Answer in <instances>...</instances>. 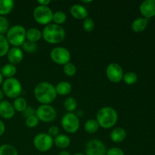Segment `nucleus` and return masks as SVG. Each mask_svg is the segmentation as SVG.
Instances as JSON below:
<instances>
[{
	"instance_id": "obj_22",
	"label": "nucleus",
	"mask_w": 155,
	"mask_h": 155,
	"mask_svg": "<svg viewBox=\"0 0 155 155\" xmlns=\"http://www.w3.org/2000/svg\"><path fill=\"white\" fill-rule=\"evenodd\" d=\"M15 2L12 0H0V16L10 13L14 8Z\"/></svg>"
},
{
	"instance_id": "obj_19",
	"label": "nucleus",
	"mask_w": 155,
	"mask_h": 155,
	"mask_svg": "<svg viewBox=\"0 0 155 155\" xmlns=\"http://www.w3.org/2000/svg\"><path fill=\"white\" fill-rule=\"evenodd\" d=\"M42 37V33L40 30L35 27H32L26 31V39L30 42H38Z\"/></svg>"
},
{
	"instance_id": "obj_3",
	"label": "nucleus",
	"mask_w": 155,
	"mask_h": 155,
	"mask_svg": "<svg viewBox=\"0 0 155 155\" xmlns=\"http://www.w3.org/2000/svg\"><path fill=\"white\" fill-rule=\"evenodd\" d=\"M42 35L45 42L50 44H58L64 39L65 30L61 25L49 24L44 27Z\"/></svg>"
},
{
	"instance_id": "obj_33",
	"label": "nucleus",
	"mask_w": 155,
	"mask_h": 155,
	"mask_svg": "<svg viewBox=\"0 0 155 155\" xmlns=\"http://www.w3.org/2000/svg\"><path fill=\"white\" fill-rule=\"evenodd\" d=\"M83 29L86 30L88 33H90L95 28V22H94L93 20L91 18L87 17L86 18H85L83 20Z\"/></svg>"
},
{
	"instance_id": "obj_16",
	"label": "nucleus",
	"mask_w": 155,
	"mask_h": 155,
	"mask_svg": "<svg viewBox=\"0 0 155 155\" xmlns=\"http://www.w3.org/2000/svg\"><path fill=\"white\" fill-rule=\"evenodd\" d=\"M70 12L71 15L77 20H84L88 17V10L86 7L80 4H75L71 6Z\"/></svg>"
},
{
	"instance_id": "obj_44",
	"label": "nucleus",
	"mask_w": 155,
	"mask_h": 155,
	"mask_svg": "<svg viewBox=\"0 0 155 155\" xmlns=\"http://www.w3.org/2000/svg\"><path fill=\"white\" fill-rule=\"evenodd\" d=\"M74 155H86V154H83V153H77V154H74Z\"/></svg>"
},
{
	"instance_id": "obj_39",
	"label": "nucleus",
	"mask_w": 155,
	"mask_h": 155,
	"mask_svg": "<svg viewBox=\"0 0 155 155\" xmlns=\"http://www.w3.org/2000/svg\"><path fill=\"white\" fill-rule=\"evenodd\" d=\"M38 3L39 4V5L48 6L51 3V1L50 0H38Z\"/></svg>"
},
{
	"instance_id": "obj_40",
	"label": "nucleus",
	"mask_w": 155,
	"mask_h": 155,
	"mask_svg": "<svg viewBox=\"0 0 155 155\" xmlns=\"http://www.w3.org/2000/svg\"><path fill=\"white\" fill-rule=\"evenodd\" d=\"M5 131V125L2 120H0V136H2Z\"/></svg>"
},
{
	"instance_id": "obj_37",
	"label": "nucleus",
	"mask_w": 155,
	"mask_h": 155,
	"mask_svg": "<svg viewBox=\"0 0 155 155\" xmlns=\"http://www.w3.org/2000/svg\"><path fill=\"white\" fill-rule=\"evenodd\" d=\"M48 135H49L51 138L54 137L58 136L59 135V129L58 127H56V126H52V127H50L48 130Z\"/></svg>"
},
{
	"instance_id": "obj_7",
	"label": "nucleus",
	"mask_w": 155,
	"mask_h": 155,
	"mask_svg": "<svg viewBox=\"0 0 155 155\" xmlns=\"http://www.w3.org/2000/svg\"><path fill=\"white\" fill-rule=\"evenodd\" d=\"M50 58L54 63L60 65H65L69 63L71 54L69 50L64 47H55L50 52Z\"/></svg>"
},
{
	"instance_id": "obj_45",
	"label": "nucleus",
	"mask_w": 155,
	"mask_h": 155,
	"mask_svg": "<svg viewBox=\"0 0 155 155\" xmlns=\"http://www.w3.org/2000/svg\"><path fill=\"white\" fill-rule=\"evenodd\" d=\"M83 3H90L91 1H83Z\"/></svg>"
},
{
	"instance_id": "obj_35",
	"label": "nucleus",
	"mask_w": 155,
	"mask_h": 155,
	"mask_svg": "<svg viewBox=\"0 0 155 155\" xmlns=\"http://www.w3.org/2000/svg\"><path fill=\"white\" fill-rule=\"evenodd\" d=\"M9 30V22L5 17L0 16V34L7 33Z\"/></svg>"
},
{
	"instance_id": "obj_25",
	"label": "nucleus",
	"mask_w": 155,
	"mask_h": 155,
	"mask_svg": "<svg viewBox=\"0 0 155 155\" xmlns=\"http://www.w3.org/2000/svg\"><path fill=\"white\" fill-rule=\"evenodd\" d=\"M13 107L17 111L24 112L27 107V102L25 98H22V97H18V98H15L14 101Z\"/></svg>"
},
{
	"instance_id": "obj_12",
	"label": "nucleus",
	"mask_w": 155,
	"mask_h": 155,
	"mask_svg": "<svg viewBox=\"0 0 155 155\" xmlns=\"http://www.w3.org/2000/svg\"><path fill=\"white\" fill-rule=\"evenodd\" d=\"M86 155H106L105 145L98 139H92L89 141L86 145Z\"/></svg>"
},
{
	"instance_id": "obj_27",
	"label": "nucleus",
	"mask_w": 155,
	"mask_h": 155,
	"mask_svg": "<svg viewBox=\"0 0 155 155\" xmlns=\"http://www.w3.org/2000/svg\"><path fill=\"white\" fill-rule=\"evenodd\" d=\"M64 105L65 109L68 110V113H73L77 109V101L74 98L69 97V98L65 99Z\"/></svg>"
},
{
	"instance_id": "obj_5",
	"label": "nucleus",
	"mask_w": 155,
	"mask_h": 155,
	"mask_svg": "<svg viewBox=\"0 0 155 155\" xmlns=\"http://www.w3.org/2000/svg\"><path fill=\"white\" fill-rule=\"evenodd\" d=\"M2 92L5 95L10 98H17L22 92V86L16 78H8L2 83Z\"/></svg>"
},
{
	"instance_id": "obj_10",
	"label": "nucleus",
	"mask_w": 155,
	"mask_h": 155,
	"mask_svg": "<svg viewBox=\"0 0 155 155\" xmlns=\"http://www.w3.org/2000/svg\"><path fill=\"white\" fill-rule=\"evenodd\" d=\"M80 120L75 114L67 113L61 119V127L69 133H74L80 128Z\"/></svg>"
},
{
	"instance_id": "obj_43",
	"label": "nucleus",
	"mask_w": 155,
	"mask_h": 155,
	"mask_svg": "<svg viewBox=\"0 0 155 155\" xmlns=\"http://www.w3.org/2000/svg\"><path fill=\"white\" fill-rule=\"evenodd\" d=\"M3 83V76L2 75V74L0 73V85H2Z\"/></svg>"
},
{
	"instance_id": "obj_17",
	"label": "nucleus",
	"mask_w": 155,
	"mask_h": 155,
	"mask_svg": "<svg viewBox=\"0 0 155 155\" xmlns=\"http://www.w3.org/2000/svg\"><path fill=\"white\" fill-rule=\"evenodd\" d=\"M127 138V132L122 127H117L111 131L110 134V140L115 143H120Z\"/></svg>"
},
{
	"instance_id": "obj_28",
	"label": "nucleus",
	"mask_w": 155,
	"mask_h": 155,
	"mask_svg": "<svg viewBox=\"0 0 155 155\" xmlns=\"http://www.w3.org/2000/svg\"><path fill=\"white\" fill-rule=\"evenodd\" d=\"M9 51V43L6 37L0 34V57H3L8 54Z\"/></svg>"
},
{
	"instance_id": "obj_32",
	"label": "nucleus",
	"mask_w": 155,
	"mask_h": 155,
	"mask_svg": "<svg viewBox=\"0 0 155 155\" xmlns=\"http://www.w3.org/2000/svg\"><path fill=\"white\" fill-rule=\"evenodd\" d=\"M23 50L29 53H33L37 49V44L36 42H30V41H25L22 45Z\"/></svg>"
},
{
	"instance_id": "obj_9",
	"label": "nucleus",
	"mask_w": 155,
	"mask_h": 155,
	"mask_svg": "<svg viewBox=\"0 0 155 155\" xmlns=\"http://www.w3.org/2000/svg\"><path fill=\"white\" fill-rule=\"evenodd\" d=\"M56 110L50 104H41L36 110V116L39 120L43 123H50L56 117Z\"/></svg>"
},
{
	"instance_id": "obj_42",
	"label": "nucleus",
	"mask_w": 155,
	"mask_h": 155,
	"mask_svg": "<svg viewBox=\"0 0 155 155\" xmlns=\"http://www.w3.org/2000/svg\"><path fill=\"white\" fill-rule=\"evenodd\" d=\"M4 93H3L2 90H1L0 89V101H2V100L3 99V98H4Z\"/></svg>"
},
{
	"instance_id": "obj_8",
	"label": "nucleus",
	"mask_w": 155,
	"mask_h": 155,
	"mask_svg": "<svg viewBox=\"0 0 155 155\" xmlns=\"http://www.w3.org/2000/svg\"><path fill=\"white\" fill-rule=\"evenodd\" d=\"M54 139L48 133H39L33 139V145L39 151L45 152L52 148Z\"/></svg>"
},
{
	"instance_id": "obj_36",
	"label": "nucleus",
	"mask_w": 155,
	"mask_h": 155,
	"mask_svg": "<svg viewBox=\"0 0 155 155\" xmlns=\"http://www.w3.org/2000/svg\"><path fill=\"white\" fill-rule=\"evenodd\" d=\"M106 155H125V154L120 148H111L107 150Z\"/></svg>"
},
{
	"instance_id": "obj_31",
	"label": "nucleus",
	"mask_w": 155,
	"mask_h": 155,
	"mask_svg": "<svg viewBox=\"0 0 155 155\" xmlns=\"http://www.w3.org/2000/svg\"><path fill=\"white\" fill-rule=\"evenodd\" d=\"M63 71L64 73L67 76H68V77H73L77 73V68H76V66L74 64L71 63V62H69V63L64 65Z\"/></svg>"
},
{
	"instance_id": "obj_41",
	"label": "nucleus",
	"mask_w": 155,
	"mask_h": 155,
	"mask_svg": "<svg viewBox=\"0 0 155 155\" xmlns=\"http://www.w3.org/2000/svg\"><path fill=\"white\" fill-rule=\"evenodd\" d=\"M58 155H71V154H70L69 151H65V150H63V151H60V152H59Z\"/></svg>"
},
{
	"instance_id": "obj_11",
	"label": "nucleus",
	"mask_w": 155,
	"mask_h": 155,
	"mask_svg": "<svg viewBox=\"0 0 155 155\" xmlns=\"http://www.w3.org/2000/svg\"><path fill=\"white\" fill-rule=\"evenodd\" d=\"M124 75V70L117 63L110 64L106 68V76L112 83H117L122 81Z\"/></svg>"
},
{
	"instance_id": "obj_4",
	"label": "nucleus",
	"mask_w": 155,
	"mask_h": 155,
	"mask_svg": "<svg viewBox=\"0 0 155 155\" xmlns=\"http://www.w3.org/2000/svg\"><path fill=\"white\" fill-rule=\"evenodd\" d=\"M26 31L23 26L15 25L9 28L6 33V39L8 42L14 47L22 46L26 40Z\"/></svg>"
},
{
	"instance_id": "obj_18",
	"label": "nucleus",
	"mask_w": 155,
	"mask_h": 155,
	"mask_svg": "<svg viewBox=\"0 0 155 155\" xmlns=\"http://www.w3.org/2000/svg\"><path fill=\"white\" fill-rule=\"evenodd\" d=\"M148 26V20L144 18H138L133 21L131 28L135 33H141L146 29Z\"/></svg>"
},
{
	"instance_id": "obj_34",
	"label": "nucleus",
	"mask_w": 155,
	"mask_h": 155,
	"mask_svg": "<svg viewBox=\"0 0 155 155\" xmlns=\"http://www.w3.org/2000/svg\"><path fill=\"white\" fill-rule=\"evenodd\" d=\"M39 120L37 117L36 115H33V116L28 117L26 118L25 124L26 126L29 128H35L39 124Z\"/></svg>"
},
{
	"instance_id": "obj_2",
	"label": "nucleus",
	"mask_w": 155,
	"mask_h": 155,
	"mask_svg": "<svg viewBox=\"0 0 155 155\" xmlns=\"http://www.w3.org/2000/svg\"><path fill=\"white\" fill-rule=\"evenodd\" d=\"M118 115L114 108L111 107H101L96 115V120L99 127L103 129H110L115 126Z\"/></svg>"
},
{
	"instance_id": "obj_26",
	"label": "nucleus",
	"mask_w": 155,
	"mask_h": 155,
	"mask_svg": "<svg viewBox=\"0 0 155 155\" xmlns=\"http://www.w3.org/2000/svg\"><path fill=\"white\" fill-rule=\"evenodd\" d=\"M0 155H18V153L14 146L4 144L0 146Z\"/></svg>"
},
{
	"instance_id": "obj_29",
	"label": "nucleus",
	"mask_w": 155,
	"mask_h": 155,
	"mask_svg": "<svg viewBox=\"0 0 155 155\" xmlns=\"http://www.w3.org/2000/svg\"><path fill=\"white\" fill-rule=\"evenodd\" d=\"M67 20V15L62 11H57L54 13H53V18L52 21L54 23L58 25L64 24Z\"/></svg>"
},
{
	"instance_id": "obj_15",
	"label": "nucleus",
	"mask_w": 155,
	"mask_h": 155,
	"mask_svg": "<svg viewBox=\"0 0 155 155\" xmlns=\"http://www.w3.org/2000/svg\"><path fill=\"white\" fill-rule=\"evenodd\" d=\"M15 110L13 104H11L8 101H0V116L4 119H11L14 117Z\"/></svg>"
},
{
	"instance_id": "obj_13",
	"label": "nucleus",
	"mask_w": 155,
	"mask_h": 155,
	"mask_svg": "<svg viewBox=\"0 0 155 155\" xmlns=\"http://www.w3.org/2000/svg\"><path fill=\"white\" fill-rule=\"evenodd\" d=\"M139 11L147 20L155 16V0H145L139 6Z\"/></svg>"
},
{
	"instance_id": "obj_38",
	"label": "nucleus",
	"mask_w": 155,
	"mask_h": 155,
	"mask_svg": "<svg viewBox=\"0 0 155 155\" xmlns=\"http://www.w3.org/2000/svg\"><path fill=\"white\" fill-rule=\"evenodd\" d=\"M24 116L26 117V118L28 117L33 116V115H36V110H34V108L32 107H27L26 108V110L24 111Z\"/></svg>"
},
{
	"instance_id": "obj_6",
	"label": "nucleus",
	"mask_w": 155,
	"mask_h": 155,
	"mask_svg": "<svg viewBox=\"0 0 155 155\" xmlns=\"http://www.w3.org/2000/svg\"><path fill=\"white\" fill-rule=\"evenodd\" d=\"M33 18L38 24L46 26L52 21L53 12L48 6L38 5L33 11Z\"/></svg>"
},
{
	"instance_id": "obj_14",
	"label": "nucleus",
	"mask_w": 155,
	"mask_h": 155,
	"mask_svg": "<svg viewBox=\"0 0 155 155\" xmlns=\"http://www.w3.org/2000/svg\"><path fill=\"white\" fill-rule=\"evenodd\" d=\"M9 63L13 65H17L22 61L24 58V53L19 47H12L7 54Z\"/></svg>"
},
{
	"instance_id": "obj_20",
	"label": "nucleus",
	"mask_w": 155,
	"mask_h": 155,
	"mask_svg": "<svg viewBox=\"0 0 155 155\" xmlns=\"http://www.w3.org/2000/svg\"><path fill=\"white\" fill-rule=\"evenodd\" d=\"M55 91L57 95H67L71 93L72 90V86L70 83L66 81H62L56 85Z\"/></svg>"
},
{
	"instance_id": "obj_1",
	"label": "nucleus",
	"mask_w": 155,
	"mask_h": 155,
	"mask_svg": "<svg viewBox=\"0 0 155 155\" xmlns=\"http://www.w3.org/2000/svg\"><path fill=\"white\" fill-rule=\"evenodd\" d=\"M34 96L42 104H49L57 97L55 88L48 82L39 83L34 88Z\"/></svg>"
},
{
	"instance_id": "obj_24",
	"label": "nucleus",
	"mask_w": 155,
	"mask_h": 155,
	"mask_svg": "<svg viewBox=\"0 0 155 155\" xmlns=\"http://www.w3.org/2000/svg\"><path fill=\"white\" fill-rule=\"evenodd\" d=\"M99 125H98V122L95 119H90L88 120L84 125V130H86V133H89V134H93L95 133L99 129Z\"/></svg>"
},
{
	"instance_id": "obj_30",
	"label": "nucleus",
	"mask_w": 155,
	"mask_h": 155,
	"mask_svg": "<svg viewBox=\"0 0 155 155\" xmlns=\"http://www.w3.org/2000/svg\"><path fill=\"white\" fill-rule=\"evenodd\" d=\"M123 80L126 84L133 85L138 81V76L134 72H127L124 75Z\"/></svg>"
},
{
	"instance_id": "obj_21",
	"label": "nucleus",
	"mask_w": 155,
	"mask_h": 155,
	"mask_svg": "<svg viewBox=\"0 0 155 155\" xmlns=\"http://www.w3.org/2000/svg\"><path fill=\"white\" fill-rule=\"evenodd\" d=\"M54 144L61 149H64L69 147L71 144V139L68 136L64 134H59L54 139Z\"/></svg>"
},
{
	"instance_id": "obj_23",
	"label": "nucleus",
	"mask_w": 155,
	"mask_h": 155,
	"mask_svg": "<svg viewBox=\"0 0 155 155\" xmlns=\"http://www.w3.org/2000/svg\"><path fill=\"white\" fill-rule=\"evenodd\" d=\"M17 73V68L15 65L12 64H6L2 68L1 74L3 77H7V78H12L15 74Z\"/></svg>"
}]
</instances>
